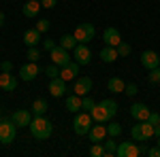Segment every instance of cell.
<instances>
[{"mask_svg": "<svg viewBox=\"0 0 160 157\" xmlns=\"http://www.w3.org/2000/svg\"><path fill=\"white\" fill-rule=\"evenodd\" d=\"M102 40H105V45L118 47V45L122 43V36H120L118 28H105V32H102Z\"/></svg>", "mask_w": 160, "mask_h": 157, "instance_id": "15", "label": "cell"}, {"mask_svg": "<svg viewBox=\"0 0 160 157\" xmlns=\"http://www.w3.org/2000/svg\"><path fill=\"white\" fill-rule=\"evenodd\" d=\"M73 51H75V62H77L79 66H88V64L92 62V51L88 49V45L77 43V47H75Z\"/></svg>", "mask_w": 160, "mask_h": 157, "instance_id": "9", "label": "cell"}, {"mask_svg": "<svg viewBox=\"0 0 160 157\" xmlns=\"http://www.w3.org/2000/svg\"><path fill=\"white\" fill-rule=\"evenodd\" d=\"M118 55H120V58H128V55H130V51H132V49H130V45H128V43H120V45H118Z\"/></svg>", "mask_w": 160, "mask_h": 157, "instance_id": "30", "label": "cell"}, {"mask_svg": "<svg viewBox=\"0 0 160 157\" xmlns=\"http://www.w3.org/2000/svg\"><path fill=\"white\" fill-rule=\"evenodd\" d=\"M58 45L64 49H75L77 47V38H75V34H62L60 40H58Z\"/></svg>", "mask_w": 160, "mask_h": 157, "instance_id": "25", "label": "cell"}, {"mask_svg": "<svg viewBox=\"0 0 160 157\" xmlns=\"http://www.w3.org/2000/svg\"><path fill=\"white\" fill-rule=\"evenodd\" d=\"M38 72H41V70H38L37 62H28V64H24V66L19 68V79H22V81H34Z\"/></svg>", "mask_w": 160, "mask_h": 157, "instance_id": "10", "label": "cell"}, {"mask_svg": "<svg viewBox=\"0 0 160 157\" xmlns=\"http://www.w3.org/2000/svg\"><path fill=\"white\" fill-rule=\"evenodd\" d=\"M34 28H37L38 32H47V30H49V21H47V19H41V21H37Z\"/></svg>", "mask_w": 160, "mask_h": 157, "instance_id": "36", "label": "cell"}, {"mask_svg": "<svg viewBox=\"0 0 160 157\" xmlns=\"http://www.w3.org/2000/svg\"><path fill=\"white\" fill-rule=\"evenodd\" d=\"M4 25V13H0V28Z\"/></svg>", "mask_w": 160, "mask_h": 157, "instance_id": "44", "label": "cell"}, {"mask_svg": "<svg viewBox=\"0 0 160 157\" xmlns=\"http://www.w3.org/2000/svg\"><path fill=\"white\" fill-rule=\"evenodd\" d=\"M64 104H66V110H71V113H79V110H81V96L73 94V96H68L66 100H64Z\"/></svg>", "mask_w": 160, "mask_h": 157, "instance_id": "24", "label": "cell"}, {"mask_svg": "<svg viewBox=\"0 0 160 157\" xmlns=\"http://www.w3.org/2000/svg\"><path fill=\"white\" fill-rule=\"evenodd\" d=\"M49 94L53 98H62L66 94V81L62 76H56V79H49Z\"/></svg>", "mask_w": 160, "mask_h": 157, "instance_id": "11", "label": "cell"}, {"mask_svg": "<svg viewBox=\"0 0 160 157\" xmlns=\"http://www.w3.org/2000/svg\"><path fill=\"white\" fill-rule=\"evenodd\" d=\"M58 4V0H41V7L43 9H53Z\"/></svg>", "mask_w": 160, "mask_h": 157, "instance_id": "39", "label": "cell"}, {"mask_svg": "<svg viewBox=\"0 0 160 157\" xmlns=\"http://www.w3.org/2000/svg\"><path fill=\"white\" fill-rule=\"evenodd\" d=\"M32 113H34V117H37V115H45V113H47V102H45L43 98H41V100H34V102H32Z\"/></svg>", "mask_w": 160, "mask_h": 157, "instance_id": "27", "label": "cell"}, {"mask_svg": "<svg viewBox=\"0 0 160 157\" xmlns=\"http://www.w3.org/2000/svg\"><path fill=\"white\" fill-rule=\"evenodd\" d=\"M107 134H109V136H113V138H118V136L122 134V125H120V123H109Z\"/></svg>", "mask_w": 160, "mask_h": 157, "instance_id": "32", "label": "cell"}, {"mask_svg": "<svg viewBox=\"0 0 160 157\" xmlns=\"http://www.w3.org/2000/svg\"><path fill=\"white\" fill-rule=\"evenodd\" d=\"M11 121L17 125V127H28L30 125V121H32V117H30V113L24 109H19V110H15L11 115Z\"/></svg>", "mask_w": 160, "mask_h": 157, "instance_id": "14", "label": "cell"}, {"mask_svg": "<svg viewBox=\"0 0 160 157\" xmlns=\"http://www.w3.org/2000/svg\"><path fill=\"white\" fill-rule=\"evenodd\" d=\"M107 89H109V91H113V94H124L126 83H124L120 76H111L109 81H107Z\"/></svg>", "mask_w": 160, "mask_h": 157, "instance_id": "23", "label": "cell"}, {"mask_svg": "<svg viewBox=\"0 0 160 157\" xmlns=\"http://www.w3.org/2000/svg\"><path fill=\"white\" fill-rule=\"evenodd\" d=\"M15 87H17V79H15L11 72H2V74H0V89H4V91H13Z\"/></svg>", "mask_w": 160, "mask_h": 157, "instance_id": "19", "label": "cell"}, {"mask_svg": "<svg viewBox=\"0 0 160 157\" xmlns=\"http://www.w3.org/2000/svg\"><path fill=\"white\" fill-rule=\"evenodd\" d=\"M24 43L28 45V47H37L38 43H41V32H38L37 28L26 30V32H24Z\"/></svg>", "mask_w": 160, "mask_h": 157, "instance_id": "22", "label": "cell"}, {"mask_svg": "<svg viewBox=\"0 0 160 157\" xmlns=\"http://www.w3.org/2000/svg\"><path fill=\"white\" fill-rule=\"evenodd\" d=\"M149 113H152V110H149L145 104H141V102H137V104L130 106V117L137 119V121H148L149 119Z\"/></svg>", "mask_w": 160, "mask_h": 157, "instance_id": "13", "label": "cell"}, {"mask_svg": "<svg viewBox=\"0 0 160 157\" xmlns=\"http://www.w3.org/2000/svg\"><path fill=\"white\" fill-rule=\"evenodd\" d=\"M43 47H45V51H51V49L56 47V40L53 38H45L43 40Z\"/></svg>", "mask_w": 160, "mask_h": 157, "instance_id": "38", "label": "cell"}, {"mask_svg": "<svg viewBox=\"0 0 160 157\" xmlns=\"http://www.w3.org/2000/svg\"><path fill=\"white\" fill-rule=\"evenodd\" d=\"M154 136H156V138L160 136V125H154Z\"/></svg>", "mask_w": 160, "mask_h": 157, "instance_id": "43", "label": "cell"}, {"mask_svg": "<svg viewBox=\"0 0 160 157\" xmlns=\"http://www.w3.org/2000/svg\"><path fill=\"white\" fill-rule=\"evenodd\" d=\"M92 91V79L90 76H79L77 81H75V94L77 96H88Z\"/></svg>", "mask_w": 160, "mask_h": 157, "instance_id": "12", "label": "cell"}, {"mask_svg": "<svg viewBox=\"0 0 160 157\" xmlns=\"http://www.w3.org/2000/svg\"><path fill=\"white\" fill-rule=\"evenodd\" d=\"M130 136H132V140H137V142H145V140H149L154 136V125L149 121H139V125H132Z\"/></svg>", "mask_w": 160, "mask_h": 157, "instance_id": "3", "label": "cell"}, {"mask_svg": "<svg viewBox=\"0 0 160 157\" xmlns=\"http://www.w3.org/2000/svg\"><path fill=\"white\" fill-rule=\"evenodd\" d=\"M15 134H17V125L11 119L0 121V142L2 145H11L15 140Z\"/></svg>", "mask_w": 160, "mask_h": 157, "instance_id": "4", "label": "cell"}, {"mask_svg": "<svg viewBox=\"0 0 160 157\" xmlns=\"http://www.w3.org/2000/svg\"><path fill=\"white\" fill-rule=\"evenodd\" d=\"M100 60L102 62H107V64H113V62L118 60V58H120V55H118V49L115 47H111V45H105V47L100 49Z\"/></svg>", "mask_w": 160, "mask_h": 157, "instance_id": "20", "label": "cell"}, {"mask_svg": "<svg viewBox=\"0 0 160 157\" xmlns=\"http://www.w3.org/2000/svg\"><path fill=\"white\" fill-rule=\"evenodd\" d=\"M102 149H105V157H113V155H115V151H118V142L113 140V136H111L109 140H102Z\"/></svg>", "mask_w": 160, "mask_h": 157, "instance_id": "26", "label": "cell"}, {"mask_svg": "<svg viewBox=\"0 0 160 157\" xmlns=\"http://www.w3.org/2000/svg\"><path fill=\"white\" fill-rule=\"evenodd\" d=\"M90 115H92V119L96 121V123H107V121L111 119L109 110L105 109V104H102V102H100V104H96V106L92 109V113H90Z\"/></svg>", "mask_w": 160, "mask_h": 157, "instance_id": "17", "label": "cell"}, {"mask_svg": "<svg viewBox=\"0 0 160 157\" xmlns=\"http://www.w3.org/2000/svg\"><path fill=\"white\" fill-rule=\"evenodd\" d=\"M30 134L37 138V140H47L51 136V132H53V125H51L49 119H45L43 115H37L34 119L30 121Z\"/></svg>", "mask_w": 160, "mask_h": 157, "instance_id": "1", "label": "cell"}, {"mask_svg": "<svg viewBox=\"0 0 160 157\" xmlns=\"http://www.w3.org/2000/svg\"><path fill=\"white\" fill-rule=\"evenodd\" d=\"M0 113H2V109H0Z\"/></svg>", "mask_w": 160, "mask_h": 157, "instance_id": "46", "label": "cell"}, {"mask_svg": "<svg viewBox=\"0 0 160 157\" xmlns=\"http://www.w3.org/2000/svg\"><path fill=\"white\" fill-rule=\"evenodd\" d=\"M96 106V102L92 100L90 96H83L81 98V110H88V113H92V109Z\"/></svg>", "mask_w": 160, "mask_h": 157, "instance_id": "29", "label": "cell"}, {"mask_svg": "<svg viewBox=\"0 0 160 157\" xmlns=\"http://www.w3.org/2000/svg\"><path fill=\"white\" fill-rule=\"evenodd\" d=\"M124 94H128V96H137V85L135 83H128V85H126V89H124Z\"/></svg>", "mask_w": 160, "mask_h": 157, "instance_id": "37", "label": "cell"}, {"mask_svg": "<svg viewBox=\"0 0 160 157\" xmlns=\"http://www.w3.org/2000/svg\"><path fill=\"white\" fill-rule=\"evenodd\" d=\"M0 68H2V72H11V70H13V64L9 60H4L2 64H0Z\"/></svg>", "mask_w": 160, "mask_h": 157, "instance_id": "41", "label": "cell"}, {"mask_svg": "<svg viewBox=\"0 0 160 157\" xmlns=\"http://www.w3.org/2000/svg\"><path fill=\"white\" fill-rule=\"evenodd\" d=\"M49 58H51V64H56V66H66L68 62H71V55H68V49L60 47V45H56V47L49 51Z\"/></svg>", "mask_w": 160, "mask_h": 157, "instance_id": "6", "label": "cell"}, {"mask_svg": "<svg viewBox=\"0 0 160 157\" xmlns=\"http://www.w3.org/2000/svg\"><path fill=\"white\" fill-rule=\"evenodd\" d=\"M158 145H160V136H158Z\"/></svg>", "mask_w": 160, "mask_h": 157, "instance_id": "45", "label": "cell"}, {"mask_svg": "<svg viewBox=\"0 0 160 157\" xmlns=\"http://www.w3.org/2000/svg\"><path fill=\"white\" fill-rule=\"evenodd\" d=\"M45 74L49 76V79H56V76H60V66H56V64H51L45 68Z\"/></svg>", "mask_w": 160, "mask_h": 157, "instance_id": "34", "label": "cell"}, {"mask_svg": "<svg viewBox=\"0 0 160 157\" xmlns=\"http://www.w3.org/2000/svg\"><path fill=\"white\" fill-rule=\"evenodd\" d=\"M75 74H79V64L77 62H68L66 66H62L60 68V76L64 79V81H71V79H75Z\"/></svg>", "mask_w": 160, "mask_h": 157, "instance_id": "18", "label": "cell"}, {"mask_svg": "<svg viewBox=\"0 0 160 157\" xmlns=\"http://www.w3.org/2000/svg\"><path fill=\"white\" fill-rule=\"evenodd\" d=\"M43 7H41V0H28L24 4V17H37L38 15V11H41Z\"/></svg>", "mask_w": 160, "mask_h": 157, "instance_id": "21", "label": "cell"}, {"mask_svg": "<svg viewBox=\"0 0 160 157\" xmlns=\"http://www.w3.org/2000/svg\"><path fill=\"white\" fill-rule=\"evenodd\" d=\"M90 155H92V157H105L102 142H92V146H90Z\"/></svg>", "mask_w": 160, "mask_h": 157, "instance_id": "28", "label": "cell"}, {"mask_svg": "<svg viewBox=\"0 0 160 157\" xmlns=\"http://www.w3.org/2000/svg\"><path fill=\"white\" fill-rule=\"evenodd\" d=\"M141 66H143L145 70H154V68H158V66H160V55L156 53V51H152V49L143 51V53H141Z\"/></svg>", "mask_w": 160, "mask_h": 157, "instance_id": "8", "label": "cell"}, {"mask_svg": "<svg viewBox=\"0 0 160 157\" xmlns=\"http://www.w3.org/2000/svg\"><path fill=\"white\" fill-rule=\"evenodd\" d=\"M26 58H28V62H38V58H41V51H38L37 47H28Z\"/></svg>", "mask_w": 160, "mask_h": 157, "instance_id": "33", "label": "cell"}, {"mask_svg": "<svg viewBox=\"0 0 160 157\" xmlns=\"http://www.w3.org/2000/svg\"><path fill=\"white\" fill-rule=\"evenodd\" d=\"M75 38H77V43L88 45V43L94 38V25L92 24H79L75 28Z\"/></svg>", "mask_w": 160, "mask_h": 157, "instance_id": "7", "label": "cell"}, {"mask_svg": "<svg viewBox=\"0 0 160 157\" xmlns=\"http://www.w3.org/2000/svg\"><path fill=\"white\" fill-rule=\"evenodd\" d=\"M88 136H90V142H102V140L107 138V125H102V123L92 125L90 132H88Z\"/></svg>", "mask_w": 160, "mask_h": 157, "instance_id": "16", "label": "cell"}, {"mask_svg": "<svg viewBox=\"0 0 160 157\" xmlns=\"http://www.w3.org/2000/svg\"><path fill=\"white\" fill-rule=\"evenodd\" d=\"M102 104H105V109L109 110L111 117H115V113H118V102H115V100H102Z\"/></svg>", "mask_w": 160, "mask_h": 157, "instance_id": "31", "label": "cell"}, {"mask_svg": "<svg viewBox=\"0 0 160 157\" xmlns=\"http://www.w3.org/2000/svg\"><path fill=\"white\" fill-rule=\"evenodd\" d=\"M148 155H149V157H160V145H158V146H152V149H148Z\"/></svg>", "mask_w": 160, "mask_h": 157, "instance_id": "42", "label": "cell"}, {"mask_svg": "<svg viewBox=\"0 0 160 157\" xmlns=\"http://www.w3.org/2000/svg\"><path fill=\"white\" fill-rule=\"evenodd\" d=\"M149 123H152V125H160V115L158 113H149Z\"/></svg>", "mask_w": 160, "mask_h": 157, "instance_id": "40", "label": "cell"}, {"mask_svg": "<svg viewBox=\"0 0 160 157\" xmlns=\"http://www.w3.org/2000/svg\"><path fill=\"white\" fill-rule=\"evenodd\" d=\"M115 155L118 157H141V146L135 142H120L118 145V151H115Z\"/></svg>", "mask_w": 160, "mask_h": 157, "instance_id": "5", "label": "cell"}, {"mask_svg": "<svg viewBox=\"0 0 160 157\" xmlns=\"http://www.w3.org/2000/svg\"><path fill=\"white\" fill-rule=\"evenodd\" d=\"M92 115L88 113V110H79L77 115H75V121H73V130H75V134L77 136H86L88 132H90V127H92Z\"/></svg>", "mask_w": 160, "mask_h": 157, "instance_id": "2", "label": "cell"}, {"mask_svg": "<svg viewBox=\"0 0 160 157\" xmlns=\"http://www.w3.org/2000/svg\"><path fill=\"white\" fill-rule=\"evenodd\" d=\"M148 79H149V83H160V66L154 68V70H149Z\"/></svg>", "mask_w": 160, "mask_h": 157, "instance_id": "35", "label": "cell"}]
</instances>
